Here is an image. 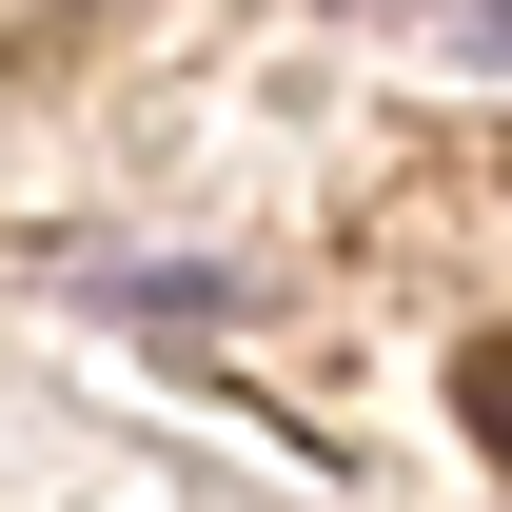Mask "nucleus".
<instances>
[{
    "label": "nucleus",
    "instance_id": "obj_1",
    "mask_svg": "<svg viewBox=\"0 0 512 512\" xmlns=\"http://www.w3.org/2000/svg\"><path fill=\"white\" fill-rule=\"evenodd\" d=\"M453 394H473V434L512 453V335H493V355H473V375H453Z\"/></svg>",
    "mask_w": 512,
    "mask_h": 512
},
{
    "label": "nucleus",
    "instance_id": "obj_2",
    "mask_svg": "<svg viewBox=\"0 0 512 512\" xmlns=\"http://www.w3.org/2000/svg\"><path fill=\"white\" fill-rule=\"evenodd\" d=\"M473 60H493V79H512V0H473Z\"/></svg>",
    "mask_w": 512,
    "mask_h": 512
}]
</instances>
